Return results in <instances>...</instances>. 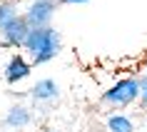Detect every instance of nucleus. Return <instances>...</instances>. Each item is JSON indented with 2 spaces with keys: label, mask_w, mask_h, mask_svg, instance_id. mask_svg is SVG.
Here are the masks:
<instances>
[{
  "label": "nucleus",
  "mask_w": 147,
  "mask_h": 132,
  "mask_svg": "<svg viewBox=\"0 0 147 132\" xmlns=\"http://www.w3.org/2000/svg\"><path fill=\"white\" fill-rule=\"evenodd\" d=\"M142 70H145V75H147V60H145V67H142Z\"/></svg>",
  "instance_id": "12"
},
{
  "label": "nucleus",
  "mask_w": 147,
  "mask_h": 132,
  "mask_svg": "<svg viewBox=\"0 0 147 132\" xmlns=\"http://www.w3.org/2000/svg\"><path fill=\"white\" fill-rule=\"evenodd\" d=\"M3 122H5V127H13V130H25V127L32 122V112L25 107V105H13V107L5 112Z\"/></svg>",
  "instance_id": "7"
},
{
  "label": "nucleus",
  "mask_w": 147,
  "mask_h": 132,
  "mask_svg": "<svg viewBox=\"0 0 147 132\" xmlns=\"http://www.w3.org/2000/svg\"><path fill=\"white\" fill-rule=\"evenodd\" d=\"M137 95H140L137 80L125 77V80H117L107 92H102V105H107V107H127V105H132L137 100Z\"/></svg>",
  "instance_id": "2"
},
{
  "label": "nucleus",
  "mask_w": 147,
  "mask_h": 132,
  "mask_svg": "<svg viewBox=\"0 0 147 132\" xmlns=\"http://www.w3.org/2000/svg\"><path fill=\"white\" fill-rule=\"evenodd\" d=\"M30 97L35 102H55L60 97V87H57V82L50 80V77L38 80V82L32 85V90H30Z\"/></svg>",
  "instance_id": "6"
},
{
  "label": "nucleus",
  "mask_w": 147,
  "mask_h": 132,
  "mask_svg": "<svg viewBox=\"0 0 147 132\" xmlns=\"http://www.w3.org/2000/svg\"><path fill=\"white\" fill-rule=\"evenodd\" d=\"M60 47H62L60 32L55 30L53 25H45V28H30L23 50L28 53L30 65H45V62L57 57Z\"/></svg>",
  "instance_id": "1"
},
{
  "label": "nucleus",
  "mask_w": 147,
  "mask_h": 132,
  "mask_svg": "<svg viewBox=\"0 0 147 132\" xmlns=\"http://www.w3.org/2000/svg\"><path fill=\"white\" fill-rule=\"evenodd\" d=\"M15 15H20L15 3H13V0H0V28H3V25H8Z\"/></svg>",
  "instance_id": "9"
},
{
  "label": "nucleus",
  "mask_w": 147,
  "mask_h": 132,
  "mask_svg": "<svg viewBox=\"0 0 147 132\" xmlns=\"http://www.w3.org/2000/svg\"><path fill=\"white\" fill-rule=\"evenodd\" d=\"M105 127L107 132H135V122L127 115H107Z\"/></svg>",
  "instance_id": "8"
},
{
  "label": "nucleus",
  "mask_w": 147,
  "mask_h": 132,
  "mask_svg": "<svg viewBox=\"0 0 147 132\" xmlns=\"http://www.w3.org/2000/svg\"><path fill=\"white\" fill-rule=\"evenodd\" d=\"M137 85H140V95H137V100L147 107V75H142V77L137 80Z\"/></svg>",
  "instance_id": "10"
},
{
  "label": "nucleus",
  "mask_w": 147,
  "mask_h": 132,
  "mask_svg": "<svg viewBox=\"0 0 147 132\" xmlns=\"http://www.w3.org/2000/svg\"><path fill=\"white\" fill-rule=\"evenodd\" d=\"M28 32H30V25L23 15H15L8 25L0 28V42L5 47H23L25 40H28Z\"/></svg>",
  "instance_id": "4"
},
{
  "label": "nucleus",
  "mask_w": 147,
  "mask_h": 132,
  "mask_svg": "<svg viewBox=\"0 0 147 132\" xmlns=\"http://www.w3.org/2000/svg\"><path fill=\"white\" fill-rule=\"evenodd\" d=\"M55 10H57V0H30L23 18L28 20L30 28H45V25L53 23Z\"/></svg>",
  "instance_id": "3"
},
{
  "label": "nucleus",
  "mask_w": 147,
  "mask_h": 132,
  "mask_svg": "<svg viewBox=\"0 0 147 132\" xmlns=\"http://www.w3.org/2000/svg\"><path fill=\"white\" fill-rule=\"evenodd\" d=\"M30 72H32L30 62L25 60L23 55H13L8 60V65H5L3 75H5V80H8L10 85H15V82H23L25 77H30Z\"/></svg>",
  "instance_id": "5"
},
{
  "label": "nucleus",
  "mask_w": 147,
  "mask_h": 132,
  "mask_svg": "<svg viewBox=\"0 0 147 132\" xmlns=\"http://www.w3.org/2000/svg\"><path fill=\"white\" fill-rule=\"evenodd\" d=\"M60 3H67V5H82V3H87V0H60Z\"/></svg>",
  "instance_id": "11"
}]
</instances>
